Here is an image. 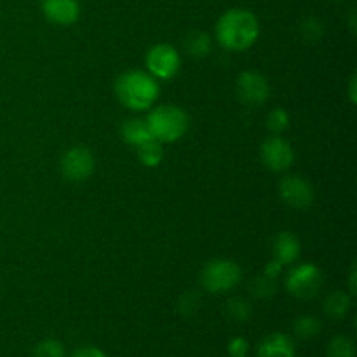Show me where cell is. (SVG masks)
Returning <instances> with one entry per match:
<instances>
[{
	"mask_svg": "<svg viewBox=\"0 0 357 357\" xmlns=\"http://www.w3.org/2000/svg\"><path fill=\"white\" fill-rule=\"evenodd\" d=\"M218 44L227 51H246L260 37V23L255 13L243 7L229 9L216 23Z\"/></svg>",
	"mask_w": 357,
	"mask_h": 357,
	"instance_id": "obj_1",
	"label": "cell"
},
{
	"mask_svg": "<svg viewBox=\"0 0 357 357\" xmlns=\"http://www.w3.org/2000/svg\"><path fill=\"white\" fill-rule=\"evenodd\" d=\"M117 100L135 112L149 110L159 98V82L149 72L131 70L122 73L115 82Z\"/></svg>",
	"mask_w": 357,
	"mask_h": 357,
	"instance_id": "obj_2",
	"label": "cell"
},
{
	"mask_svg": "<svg viewBox=\"0 0 357 357\" xmlns=\"http://www.w3.org/2000/svg\"><path fill=\"white\" fill-rule=\"evenodd\" d=\"M145 121L152 132V138L162 145L178 142L187 132L188 124H190L188 115L176 105H160L153 108Z\"/></svg>",
	"mask_w": 357,
	"mask_h": 357,
	"instance_id": "obj_3",
	"label": "cell"
},
{
	"mask_svg": "<svg viewBox=\"0 0 357 357\" xmlns=\"http://www.w3.org/2000/svg\"><path fill=\"white\" fill-rule=\"evenodd\" d=\"M243 272L239 265L227 258H218L206 264L201 272V284L209 293H227L241 282Z\"/></svg>",
	"mask_w": 357,
	"mask_h": 357,
	"instance_id": "obj_4",
	"label": "cell"
},
{
	"mask_svg": "<svg viewBox=\"0 0 357 357\" xmlns=\"http://www.w3.org/2000/svg\"><path fill=\"white\" fill-rule=\"evenodd\" d=\"M323 272L314 264H300L286 278V289L298 300H312L323 288Z\"/></svg>",
	"mask_w": 357,
	"mask_h": 357,
	"instance_id": "obj_5",
	"label": "cell"
},
{
	"mask_svg": "<svg viewBox=\"0 0 357 357\" xmlns=\"http://www.w3.org/2000/svg\"><path fill=\"white\" fill-rule=\"evenodd\" d=\"M94 167H96V160H94L93 152L80 145L66 150L59 162L63 178L72 183H82L89 180L91 174L94 173Z\"/></svg>",
	"mask_w": 357,
	"mask_h": 357,
	"instance_id": "obj_6",
	"label": "cell"
},
{
	"mask_svg": "<svg viewBox=\"0 0 357 357\" xmlns=\"http://www.w3.org/2000/svg\"><path fill=\"white\" fill-rule=\"evenodd\" d=\"M146 68L157 80H169L178 73L181 58L176 49L169 44H157L146 52Z\"/></svg>",
	"mask_w": 357,
	"mask_h": 357,
	"instance_id": "obj_7",
	"label": "cell"
},
{
	"mask_svg": "<svg viewBox=\"0 0 357 357\" xmlns=\"http://www.w3.org/2000/svg\"><path fill=\"white\" fill-rule=\"evenodd\" d=\"M260 157L267 169L281 173L291 166L295 160V152L288 139L282 138L281 135H272L261 143Z\"/></svg>",
	"mask_w": 357,
	"mask_h": 357,
	"instance_id": "obj_8",
	"label": "cell"
},
{
	"mask_svg": "<svg viewBox=\"0 0 357 357\" xmlns=\"http://www.w3.org/2000/svg\"><path fill=\"white\" fill-rule=\"evenodd\" d=\"M279 195L293 209H307L314 202V188L305 178L288 174L279 183Z\"/></svg>",
	"mask_w": 357,
	"mask_h": 357,
	"instance_id": "obj_9",
	"label": "cell"
},
{
	"mask_svg": "<svg viewBox=\"0 0 357 357\" xmlns=\"http://www.w3.org/2000/svg\"><path fill=\"white\" fill-rule=\"evenodd\" d=\"M237 94L243 103L264 105L271 94V86L261 73L248 70L237 77Z\"/></svg>",
	"mask_w": 357,
	"mask_h": 357,
	"instance_id": "obj_10",
	"label": "cell"
},
{
	"mask_svg": "<svg viewBox=\"0 0 357 357\" xmlns=\"http://www.w3.org/2000/svg\"><path fill=\"white\" fill-rule=\"evenodd\" d=\"M40 7L45 20L58 26H70L80 16L79 0H42Z\"/></svg>",
	"mask_w": 357,
	"mask_h": 357,
	"instance_id": "obj_11",
	"label": "cell"
},
{
	"mask_svg": "<svg viewBox=\"0 0 357 357\" xmlns=\"http://www.w3.org/2000/svg\"><path fill=\"white\" fill-rule=\"evenodd\" d=\"M257 357H296V349L288 335L274 331L258 344Z\"/></svg>",
	"mask_w": 357,
	"mask_h": 357,
	"instance_id": "obj_12",
	"label": "cell"
},
{
	"mask_svg": "<svg viewBox=\"0 0 357 357\" xmlns=\"http://www.w3.org/2000/svg\"><path fill=\"white\" fill-rule=\"evenodd\" d=\"M300 251L302 246L295 234L281 232L274 239V260H278L282 267L295 264L300 257Z\"/></svg>",
	"mask_w": 357,
	"mask_h": 357,
	"instance_id": "obj_13",
	"label": "cell"
},
{
	"mask_svg": "<svg viewBox=\"0 0 357 357\" xmlns=\"http://www.w3.org/2000/svg\"><path fill=\"white\" fill-rule=\"evenodd\" d=\"M121 136L128 145L138 146L142 143L152 139V132H150L149 124L143 119H128L121 128Z\"/></svg>",
	"mask_w": 357,
	"mask_h": 357,
	"instance_id": "obj_14",
	"label": "cell"
},
{
	"mask_svg": "<svg viewBox=\"0 0 357 357\" xmlns=\"http://www.w3.org/2000/svg\"><path fill=\"white\" fill-rule=\"evenodd\" d=\"M352 307V296L349 293L337 289V291H331L330 295L324 298L323 310L328 317L331 319H344L349 314Z\"/></svg>",
	"mask_w": 357,
	"mask_h": 357,
	"instance_id": "obj_15",
	"label": "cell"
},
{
	"mask_svg": "<svg viewBox=\"0 0 357 357\" xmlns=\"http://www.w3.org/2000/svg\"><path fill=\"white\" fill-rule=\"evenodd\" d=\"M136 153H138L139 162L145 167H157L164 159V146L162 143L157 139H149V142L142 143L136 146Z\"/></svg>",
	"mask_w": 357,
	"mask_h": 357,
	"instance_id": "obj_16",
	"label": "cell"
},
{
	"mask_svg": "<svg viewBox=\"0 0 357 357\" xmlns=\"http://www.w3.org/2000/svg\"><path fill=\"white\" fill-rule=\"evenodd\" d=\"M213 42L211 37L204 31H192L185 40V49L194 58H206L211 52Z\"/></svg>",
	"mask_w": 357,
	"mask_h": 357,
	"instance_id": "obj_17",
	"label": "cell"
},
{
	"mask_svg": "<svg viewBox=\"0 0 357 357\" xmlns=\"http://www.w3.org/2000/svg\"><path fill=\"white\" fill-rule=\"evenodd\" d=\"M321 330H323V324L314 316H298L293 323V333L300 340H312L321 333Z\"/></svg>",
	"mask_w": 357,
	"mask_h": 357,
	"instance_id": "obj_18",
	"label": "cell"
},
{
	"mask_svg": "<svg viewBox=\"0 0 357 357\" xmlns=\"http://www.w3.org/2000/svg\"><path fill=\"white\" fill-rule=\"evenodd\" d=\"M326 357H356V345L345 335H337L326 345Z\"/></svg>",
	"mask_w": 357,
	"mask_h": 357,
	"instance_id": "obj_19",
	"label": "cell"
},
{
	"mask_svg": "<svg viewBox=\"0 0 357 357\" xmlns=\"http://www.w3.org/2000/svg\"><path fill=\"white\" fill-rule=\"evenodd\" d=\"M250 291L255 298L267 300L275 295L278 284H275V279L267 278V275H257V278L250 282Z\"/></svg>",
	"mask_w": 357,
	"mask_h": 357,
	"instance_id": "obj_20",
	"label": "cell"
},
{
	"mask_svg": "<svg viewBox=\"0 0 357 357\" xmlns=\"http://www.w3.org/2000/svg\"><path fill=\"white\" fill-rule=\"evenodd\" d=\"M251 314H253V309H251L250 302L241 296L229 300L227 303V316L236 323H248L251 319Z\"/></svg>",
	"mask_w": 357,
	"mask_h": 357,
	"instance_id": "obj_21",
	"label": "cell"
},
{
	"mask_svg": "<svg viewBox=\"0 0 357 357\" xmlns=\"http://www.w3.org/2000/svg\"><path fill=\"white\" fill-rule=\"evenodd\" d=\"M65 345L56 338H44L35 345L31 357H65Z\"/></svg>",
	"mask_w": 357,
	"mask_h": 357,
	"instance_id": "obj_22",
	"label": "cell"
},
{
	"mask_svg": "<svg viewBox=\"0 0 357 357\" xmlns=\"http://www.w3.org/2000/svg\"><path fill=\"white\" fill-rule=\"evenodd\" d=\"M267 128L272 135H282L289 128V115L284 108H274L267 115Z\"/></svg>",
	"mask_w": 357,
	"mask_h": 357,
	"instance_id": "obj_23",
	"label": "cell"
},
{
	"mask_svg": "<svg viewBox=\"0 0 357 357\" xmlns=\"http://www.w3.org/2000/svg\"><path fill=\"white\" fill-rule=\"evenodd\" d=\"M300 31L302 37L309 42H317L323 37V24L316 20V17H309L300 24Z\"/></svg>",
	"mask_w": 357,
	"mask_h": 357,
	"instance_id": "obj_24",
	"label": "cell"
},
{
	"mask_svg": "<svg viewBox=\"0 0 357 357\" xmlns=\"http://www.w3.org/2000/svg\"><path fill=\"white\" fill-rule=\"evenodd\" d=\"M199 296L195 293H187L185 296H181V300L178 302V312L185 317H190L197 312L199 309Z\"/></svg>",
	"mask_w": 357,
	"mask_h": 357,
	"instance_id": "obj_25",
	"label": "cell"
},
{
	"mask_svg": "<svg viewBox=\"0 0 357 357\" xmlns=\"http://www.w3.org/2000/svg\"><path fill=\"white\" fill-rule=\"evenodd\" d=\"M248 351H250V344L244 337H236L229 342L227 345V352L229 357H246Z\"/></svg>",
	"mask_w": 357,
	"mask_h": 357,
	"instance_id": "obj_26",
	"label": "cell"
},
{
	"mask_svg": "<svg viewBox=\"0 0 357 357\" xmlns=\"http://www.w3.org/2000/svg\"><path fill=\"white\" fill-rule=\"evenodd\" d=\"M72 357H108V356L105 354L100 347H94V345H84V347L77 349V351L72 354Z\"/></svg>",
	"mask_w": 357,
	"mask_h": 357,
	"instance_id": "obj_27",
	"label": "cell"
},
{
	"mask_svg": "<svg viewBox=\"0 0 357 357\" xmlns=\"http://www.w3.org/2000/svg\"><path fill=\"white\" fill-rule=\"evenodd\" d=\"M282 265L279 264L278 260H274V258H272L271 261H268L267 265H265V268H264V275H267V278H271V279H278L279 275H281V272H282Z\"/></svg>",
	"mask_w": 357,
	"mask_h": 357,
	"instance_id": "obj_28",
	"label": "cell"
},
{
	"mask_svg": "<svg viewBox=\"0 0 357 357\" xmlns=\"http://www.w3.org/2000/svg\"><path fill=\"white\" fill-rule=\"evenodd\" d=\"M349 295H356V267H352L351 274H349Z\"/></svg>",
	"mask_w": 357,
	"mask_h": 357,
	"instance_id": "obj_29",
	"label": "cell"
},
{
	"mask_svg": "<svg viewBox=\"0 0 357 357\" xmlns=\"http://www.w3.org/2000/svg\"><path fill=\"white\" fill-rule=\"evenodd\" d=\"M349 96H351L352 103H356V77L351 79V87H349Z\"/></svg>",
	"mask_w": 357,
	"mask_h": 357,
	"instance_id": "obj_30",
	"label": "cell"
}]
</instances>
